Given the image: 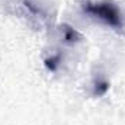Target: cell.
I'll list each match as a JSON object with an SVG mask.
<instances>
[{
  "mask_svg": "<svg viewBox=\"0 0 125 125\" xmlns=\"http://www.w3.org/2000/svg\"><path fill=\"white\" fill-rule=\"evenodd\" d=\"M83 10L93 16L96 19L102 21L103 23L112 28H122V16L119 9L111 1H97V3H84Z\"/></svg>",
  "mask_w": 125,
  "mask_h": 125,
  "instance_id": "6da1fadb",
  "label": "cell"
},
{
  "mask_svg": "<svg viewBox=\"0 0 125 125\" xmlns=\"http://www.w3.org/2000/svg\"><path fill=\"white\" fill-rule=\"evenodd\" d=\"M109 90V83L106 80H97L94 83V94L96 96H103Z\"/></svg>",
  "mask_w": 125,
  "mask_h": 125,
  "instance_id": "7a4b0ae2",
  "label": "cell"
},
{
  "mask_svg": "<svg viewBox=\"0 0 125 125\" xmlns=\"http://www.w3.org/2000/svg\"><path fill=\"white\" fill-rule=\"evenodd\" d=\"M62 35H64V39L67 42H73V41H76V38L80 36L77 32L74 31L73 28H70V26H64L62 28Z\"/></svg>",
  "mask_w": 125,
  "mask_h": 125,
  "instance_id": "3957f363",
  "label": "cell"
},
{
  "mask_svg": "<svg viewBox=\"0 0 125 125\" xmlns=\"http://www.w3.org/2000/svg\"><path fill=\"white\" fill-rule=\"evenodd\" d=\"M58 61H60V57H58V55L51 57V58H47V60H45V67H47L48 70L54 71V70L57 68V65H58Z\"/></svg>",
  "mask_w": 125,
  "mask_h": 125,
  "instance_id": "277c9868",
  "label": "cell"
}]
</instances>
